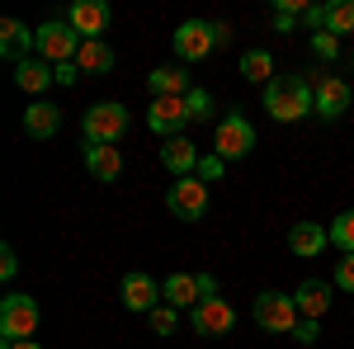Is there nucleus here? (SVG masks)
I'll use <instances>...</instances> for the list:
<instances>
[{
	"label": "nucleus",
	"instance_id": "nucleus-5",
	"mask_svg": "<svg viewBox=\"0 0 354 349\" xmlns=\"http://www.w3.org/2000/svg\"><path fill=\"white\" fill-rule=\"evenodd\" d=\"M38 321H43V312H38V302L28 293H10L0 302V335L5 340H33Z\"/></svg>",
	"mask_w": 354,
	"mask_h": 349
},
{
	"label": "nucleus",
	"instance_id": "nucleus-30",
	"mask_svg": "<svg viewBox=\"0 0 354 349\" xmlns=\"http://www.w3.org/2000/svg\"><path fill=\"white\" fill-rule=\"evenodd\" d=\"M222 170H227V161H222V156H203V161H198V170H194V175H198V180H203V185H213V180H222Z\"/></svg>",
	"mask_w": 354,
	"mask_h": 349
},
{
	"label": "nucleus",
	"instance_id": "nucleus-6",
	"mask_svg": "<svg viewBox=\"0 0 354 349\" xmlns=\"http://www.w3.org/2000/svg\"><path fill=\"white\" fill-rule=\"evenodd\" d=\"M161 297H165V307H175V312L180 307L194 312L203 297H218V279L213 274H170L161 283Z\"/></svg>",
	"mask_w": 354,
	"mask_h": 349
},
{
	"label": "nucleus",
	"instance_id": "nucleus-19",
	"mask_svg": "<svg viewBox=\"0 0 354 349\" xmlns=\"http://www.w3.org/2000/svg\"><path fill=\"white\" fill-rule=\"evenodd\" d=\"M57 81V71L43 62V57H24L19 66H15V85L19 90H28V95H38V90H48V85Z\"/></svg>",
	"mask_w": 354,
	"mask_h": 349
},
{
	"label": "nucleus",
	"instance_id": "nucleus-16",
	"mask_svg": "<svg viewBox=\"0 0 354 349\" xmlns=\"http://www.w3.org/2000/svg\"><path fill=\"white\" fill-rule=\"evenodd\" d=\"M326 245H330V232H326V227H317V222H298V227L288 232V250L302 255V260H317Z\"/></svg>",
	"mask_w": 354,
	"mask_h": 349
},
{
	"label": "nucleus",
	"instance_id": "nucleus-10",
	"mask_svg": "<svg viewBox=\"0 0 354 349\" xmlns=\"http://www.w3.org/2000/svg\"><path fill=\"white\" fill-rule=\"evenodd\" d=\"M255 151V128L245 123V113H227L218 123V156L222 161H241Z\"/></svg>",
	"mask_w": 354,
	"mask_h": 349
},
{
	"label": "nucleus",
	"instance_id": "nucleus-12",
	"mask_svg": "<svg viewBox=\"0 0 354 349\" xmlns=\"http://www.w3.org/2000/svg\"><path fill=\"white\" fill-rule=\"evenodd\" d=\"M66 24L76 28L85 43H90V38H104V28H109V5H104V0H76V5L66 10Z\"/></svg>",
	"mask_w": 354,
	"mask_h": 349
},
{
	"label": "nucleus",
	"instance_id": "nucleus-2",
	"mask_svg": "<svg viewBox=\"0 0 354 349\" xmlns=\"http://www.w3.org/2000/svg\"><path fill=\"white\" fill-rule=\"evenodd\" d=\"M81 43L85 38L71 24L53 19V24H43L38 33H33V57H43V62H53V66H66V62H76Z\"/></svg>",
	"mask_w": 354,
	"mask_h": 349
},
{
	"label": "nucleus",
	"instance_id": "nucleus-1",
	"mask_svg": "<svg viewBox=\"0 0 354 349\" xmlns=\"http://www.w3.org/2000/svg\"><path fill=\"white\" fill-rule=\"evenodd\" d=\"M265 113L279 123H298L307 113H317V90L302 76H279L274 85H265Z\"/></svg>",
	"mask_w": 354,
	"mask_h": 349
},
{
	"label": "nucleus",
	"instance_id": "nucleus-29",
	"mask_svg": "<svg viewBox=\"0 0 354 349\" xmlns=\"http://www.w3.org/2000/svg\"><path fill=\"white\" fill-rule=\"evenodd\" d=\"M312 53H317V57H330V62H335V53H340V43H335V33H330V28H322V33H312Z\"/></svg>",
	"mask_w": 354,
	"mask_h": 349
},
{
	"label": "nucleus",
	"instance_id": "nucleus-33",
	"mask_svg": "<svg viewBox=\"0 0 354 349\" xmlns=\"http://www.w3.org/2000/svg\"><path fill=\"white\" fill-rule=\"evenodd\" d=\"M317 335H322V330H317V321H307V317H302L298 330H293V340H298V345H317Z\"/></svg>",
	"mask_w": 354,
	"mask_h": 349
},
{
	"label": "nucleus",
	"instance_id": "nucleus-22",
	"mask_svg": "<svg viewBox=\"0 0 354 349\" xmlns=\"http://www.w3.org/2000/svg\"><path fill=\"white\" fill-rule=\"evenodd\" d=\"M241 76L245 81H260V85H274L279 76H274V57L265 53V48H255V53L241 57Z\"/></svg>",
	"mask_w": 354,
	"mask_h": 349
},
{
	"label": "nucleus",
	"instance_id": "nucleus-17",
	"mask_svg": "<svg viewBox=\"0 0 354 349\" xmlns=\"http://www.w3.org/2000/svg\"><path fill=\"white\" fill-rule=\"evenodd\" d=\"M85 170H90L95 180L113 185V180L123 175V151H118V147H85Z\"/></svg>",
	"mask_w": 354,
	"mask_h": 349
},
{
	"label": "nucleus",
	"instance_id": "nucleus-4",
	"mask_svg": "<svg viewBox=\"0 0 354 349\" xmlns=\"http://www.w3.org/2000/svg\"><path fill=\"white\" fill-rule=\"evenodd\" d=\"M175 53H180V62H203V57L213 53V48H222L227 43V24H203V19H189V24L175 28Z\"/></svg>",
	"mask_w": 354,
	"mask_h": 349
},
{
	"label": "nucleus",
	"instance_id": "nucleus-27",
	"mask_svg": "<svg viewBox=\"0 0 354 349\" xmlns=\"http://www.w3.org/2000/svg\"><path fill=\"white\" fill-rule=\"evenodd\" d=\"M293 24H302V5H298V0H279V10H274V28L288 33Z\"/></svg>",
	"mask_w": 354,
	"mask_h": 349
},
{
	"label": "nucleus",
	"instance_id": "nucleus-25",
	"mask_svg": "<svg viewBox=\"0 0 354 349\" xmlns=\"http://www.w3.org/2000/svg\"><path fill=\"white\" fill-rule=\"evenodd\" d=\"M326 28L340 38V33H354V0H330L326 5Z\"/></svg>",
	"mask_w": 354,
	"mask_h": 349
},
{
	"label": "nucleus",
	"instance_id": "nucleus-21",
	"mask_svg": "<svg viewBox=\"0 0 354 349\" xmlns=\"http://www.w3.org/2000/svg\"><path fill=\"white\" fill-rule=\"evenodd\" d=\"M76 66L90 71V76H104V71H113V48L104 38H90V43H81V53H76Z\"/></svg>",
	"mask_w": 354,
	"mask_h": 349
},
{
	"label": "nucleus",
	"instance_id": "nucleus-13",
	"mask_svg": "<svg viewBox=\"0 0 354 349\" xmlns=\"http://www.w3.org/2000/svg\"><path fill=\"white\" fill-rule=\"evenodd\" d=\"M198 147H194L189 137H165V147H161V165L175 175V180H189L194 170H198Z\"/></svg>",
	"mask_w": 354,
	"mask_h": 349
},
{
	"label": "nucleus",
	"instance_id": "nucleus-14",
	"mask_svg": "<svg viewBox=\"0 0 354 349\" xmlns=\"http://www.w3.org/2000/svg\"><path fill=\"white\" fill-rule=\"evenodd\" d=\"M165 297H161V283L147 279V274H128L123 279V307L128 312H156Z\"/></svg>",
	"mask_w": 354,
	"mask_h": 349
},
{
	"label": "nucleus",
	"instance_id": "nucleus-11",
	"mask_svg": "<svg viewBox=\"0 0 354 349\" xmlns=\"http://www.w3.org/2000/svg\"><path fill=\"white\" fill-rule=\"evenodd\" d=\"M189 321H194L198 335H227V330L236 326V307L222 302V297H203V302L189 312Z\"/></svg>",
	"mask_w": 354,
	"mask_h": 349
},
{
	"label": "nucleus",
	"instance_id": "nucleus-8",
	"mask_svg": "<svg viewBox=\"0 0 354 349\" xmlns=\"http://www.w3.org/2000/svg\"><path fill=\"white\" fill-rule=\"evenodd\" d=\"M185 123H194V118H189V100H185V95H156L151 109H147V128L161 133V137H180Z\"/></svg>",
	"mask_w": 354,
	"mask_h": 349
},
{
	"label": "nucleus",
	"instance_id": "nucleus-34",
	"mask_svg": "<svg viewBox=\"0 0 354 349\" xmlns=\"http://www.w3.org/2000/svg\"><path fill=\"white\" fill-rule=\"evenodd\" d=\"M0 274H5V279H15V274H19V260H15V250H10V245L0 250Z\"/></svg>",
	"mask_w": 354,
	"mask_h": 349
},
{
	"label": "nucleus",
	"instance_id": "nucleus-24",
	"mask_svg": "<svg viewBox=\"0 0 354 349\" xmlns=\"http://www.w3.org/2000/svg\"><path fill=\"white\" fill-rule=\"evenodd\" d=\"M151 90H156V95H189L194 85L180 66H156V71H151Z\"/></svg>",
	"mask_w": 354,
	"mask_h": 349
},
{
	"label": "nucleus",
	"instance_id": "nucleus-35",
	"mask_svg": "<svg viewBox=\"0 0 354 349\" xmlns=\"http://www.w3.org/2000/svg\"><path fill=\"white\" fill-rule=\"evenodd\" d=\"M57 71V85H76V76H81V66L76 62H66V66H53Z\"/></svg>",
	"mask_w": 354,
	"mask_h": 349
},
{
	"label": "nucleus",
	"instance_id": "nucleus-18",
	"mask_svg": "<svg viewBox=\"0 0 354 349\" xmlns=\"http://www.w3.org/2000/svg\"><path fill=\"white\" fill-rule=\"evenodd\" d=\"M293 302H298V312L307 317V321H322L330 307V283H322V279H307L298 293H293Z\"/></svg>",
	"mask_w": 354,
	"mask_h": 349
},
{
	"label": "nucleus",
	"instance_id": "nucleus-28",
	"mask_svg": "<svg viewBox=\"0 0 354 349\" xmlns=\"http://www.w3.org/2000/svg\"><path fill=\"white\" fill-rule=\"evenodd\" d=\"M147 321H151V330H156V335H170V330H175V321H180V312L161 302L156 312H147Z\"/></svg>",
	"mask_w": 354,
	"mask_h": 349
},
{
	"label": "nucleus",
	"instance_id": "nucleus-3",
	"mask_svg": "<svg viewBox=\"0 0 354 349\" xmlns=\"http://www.w3.org/2000/svg\"><path fill=\"white\" fill-rule=\"evenodd\" d=\"M81 133H85V147H113L118 137L128 133V109L109 100V104H95L90 113L81 118Z\"/></svg>",
	"mask_w": 354,
	"mask_h": 349
},
{
	"label": "nucleus",
	"instance_id": "nucleus-9",
	"mask_svg": "<svg viewBox=\"0 0 354 349\" xmlns=\"http://www.w3.org/2000/svg\"><path fill=\"white\" fill-rule=\"evenodd\" d=\"M165 208H170L175 217H185V222H198V217L208 213V185H203L198 175L175 180V185H170V194H165Z\"/></svg>",
	"mask_w": 354,
	"mask_h": 349
},
{
	"label": "nucleus",
	"instance_id": "nucleus-15",
	"mask_svg": "<svg viewBox=\"0 0 354 349\" xmlns=\"http://www.w3.org/2000/svg\"><path fill=\"white\" fill-rule=\"evenodd\" d=\"M312 90H317V113H322V118H340V113L350 109V100H354L350 85L340 81V76H322Z\"/></svg>",
	"mask_w": 354,
	"mask_h": 349
},
{
	"label": "nucleus",
	"instance_id": "nucleus-26",
	"mask_svg": "<svg viewBox=\"0 0 354 349\" xmlns=\"http://www.w3.org/2000/svg\"><path fill=\"white\" fill-rule=\"evenodd\" d=\"M326 232H330V245H340L345 255H354V213H340Z\"/></svg>",
	"mask_w": 354,
	"mask_h": 349
},
{
	"label": "nucleus",
	"instance_id": "nucleus-23",
	"mask_svg": "<svg viewBox=\"0 0 354 349\" xmlns=\"http://www.w3.org/2000/svg\"><path fill=\"white\" fill-rule=\"evenodd\" d=\"M19 48H33V33H28L19 19H0V53L19 57ZM19 62H24V57H19Z\"/></svg>",
	"mask_w": 354,
	"mask_h": 349
},
{
	"label": "nucleus",
	"instance_id": "nucleus-31",
	"mask_svg": "<svg viewBox=\"0 0 354 349\" xmlns=\"http://www.w3.org/2000/svg\"><path fill=\"white\" fill-rule=\"evenodd\" d=\"M185 100H189V118H208V113H213V100H208V90H189Z\"/></svg>",
	"mask_w": 354,
	"mask_h": 349
},
{
	"label": "nucleus",
	"instance_id": "nucleus-20",
	"mask_svg": "<svg viewBox=\"0 0 354 349\" xmlns=\"http://www.w3.org/2000/svg\"><path fill=\"white\" fill-rule=\"evenodd\" d=\"M57 128H62V109L57 104H48V100H38V104H28V113H24V133L28 137H53Z\"/></svg>",
	"mask_w": 354,
	"mask_h": 349
},
{
	"label": "nucleus",
	"instance_id": "nucleus-7",
	"mask_svg": "<svg viewBox=\"0 0 354 349\" xmlns=\"http://www.w3.org/2000/svg\"><path fill=\"white\" fill-rule=\"evenodd\" d=\"M302 321V312H298V302L288 293H260L255 297V326L260 330H274V335H293Z\"/></svg>",
	"mask_w": 354,
	"mask_h": 349
},
{
	"label": "nucleus",
	"instance_id": "nucleus-36",
	"mask_svg": "<svg viewBox=\"0 0 354 349\" xmlns=\"http://www.w3.org/2000/svg\"><path fill=\"white\" fill-rule=\"evenodd\" d=\"M0 349H43V345H38V340H5Z\"/></svg>",
	"mask_w": 354,
	"mask_h": 349
},
{
	"label": "nucleus",
	"instance_id": "nucleus-32",
	"mask_svg": "<svg viewBox=\"0 0 354 349\" xmlns=\"http://www.w3.org/2000/svg\"><path fill=\"white\" fill-rule=\"evenodd\" d=\"M335 288H345V293H354V255H345V260L335 265Z\"/></svg>",
	"mask_w": 354,
	"mask_h": 349
}]
</instances>
